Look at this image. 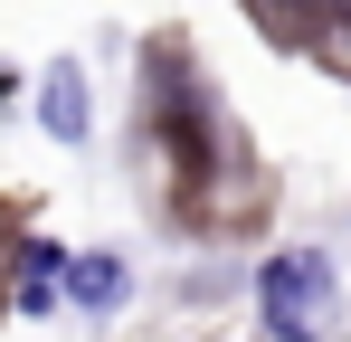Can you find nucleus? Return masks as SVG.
Instances as JSON below:
<instances>
[{"label": "nucleus", "mask_w": 351, "mask_h": 342, "mask_svg": "<svg viewBox=\"0 0 351 342\" xmlns=\"http://www.w3.org/2000/svg\"><path fill=\"white\" fill-rule=\"evenodd\" d=\"M332 10H342V0H247V19H256L276 48H313V29H323Z\"/></svg>", "instance_id": "obj_5"}, {"label": "nucleus", "mask_w": 351, "mask_h": 342, "mask_svg": "<svg viewBox=\"0 0 351 342\" xmlns=\"http://www.w3.org/2000/svg\"><path fill=\"white\" fill-rule=\"evenodd\" d=\"M143 181L199 238H237V228H256L276 209V181L256 171L247 124L219 105V86L199 76V57L180 38L143 48Z\"/></svg>", "instance_id": "obj_1"}, {"label": "nucleus", "mask_w": 351, "mask_h": 342, "mask_svg": "<svg viewBox=\"0 0 351 342\" xmlns=\"http://www.w3.org/2000/svg\"><path fill=\"white\" fill-rule=\"evenodd\" d=\"M10 314H19V323H48V314H66V295L48 276H10Z\"/></svg>", "instance_id": "obj_7"}, {"label": "nucleus", "mask_w": 351, "mask_h": 342, "mask_svg": "<svg viewBox=\"0 0 351 342\" xmlns=\"http://www.w3.org/2000/svg\"><path fill=\"white\" fill-rule=\"evenodd\" d=\"M247 295H256V333L266 342H332V323H342V257L313 247V238L304 247H266Z\"/></svg>", "instance_id": "obj_2"}, {"label": "nucleus", "mask_w": 351, "mask_h": 342, "mask_svg": "<svg viewBox=\"0 0 351 342\" xmlns=\"http://www.w3.org/2000/svg\"><path fill=\"white\" fill-rule=\"evenodd\" d=\"M0 95H10V67H0Z\"/></svg>", "instance_id": "obj_8"}, {"label": "nucleus", "mask_w": 351, "mask_h": 342, "mask_svg": "<svg viewBox=\"0 0 351 342\" xmlns=\"http://www.w3.org/2000/svg\"><path fill=\"white\" fill-rule=\"evenodd\" d=\"M29 105H38V133H48V143H86V133H95V95H86V67H76V57H48V67H38V95H29Z\"/></svg>", "instance_id": "obj_3"}, {"label": "nucleus", "mask_w": 351, "mask_h": 342, "mask_svg": "<svg viewBox=\"0 0 351 342\" xmlns=\"http://www.w3.org/2000/svg\"><path fill=\"white\" fill-rule=\"evenodd\" d=\"M66 257H76V247H58V238H19V247H10V276H48V285H66Z\"/></svg>", "instance_id": "obj_6"}, {"label": "nucleus", "mask_w": 351, "mask_h": 342, "mask_svg": "<svg viewBox=\"0 0 351 342\" xmlns=\"http://www.w3.org/2000/svg\"><path fill=\"white\" fill-rule=\"evenodd\" d=\"M76 314H123V295H133V266H123L114 247H86V257H66V285H58Z\"/></svg>", "instance_id": "obj_4"}]
</instances>
